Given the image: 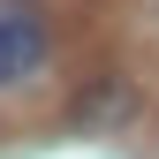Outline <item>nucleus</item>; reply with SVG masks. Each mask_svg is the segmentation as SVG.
<instances>
[{"instance_id":"obj_1","label":"nucleus","mask_w":159,"mask_h":159,"mask_svg":"<svg viewBox=\"0 0 159 159\" xmlns=\"http://www.w3.org/2000/svg\"><path fill=\"white\" fill-rule=\"evenodd\" d=\"M46 53H53L46 15H30V8H0V91L30 84V76L46 68Z\"/></svg>"},{"instance_id":"obj_2","label":"nucleus","mask_w":159,"mask_h":159,"mask_svg":"<svg viewBox=\"0 0 159 159\" xmlns=\"http://www.w3.org/2000/svg\"><path fill=\"white\" fill-rule=\"evenodd\" d=\"M136 114V91L129 84H84L76 91V129H114Z\"/></svg>"}]
</instances>
